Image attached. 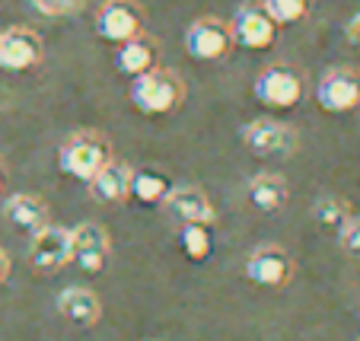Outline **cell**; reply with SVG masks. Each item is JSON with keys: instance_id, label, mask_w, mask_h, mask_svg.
<instances>
[{"instance_id": "obj_1", "label": "cell", "mask_w": 360, "mask_h": 341, "mask_svg": "<svg viewBox=\"0 0 360 341\" xmlns=\"http://www.w3.org/2000/svg\"><path fill=\"white\" fill-rule=\"evenodd\" d=\"M128 99L143 115H169V112H176L179 105H182L185 83L176 70L153 67L141 77H131Z\"/></svg>"}, {"instance_id": "obj_2", "label": "cell", "mask_w": 360, "mask_h": 341, "mask_svg": "<svg viewBox=\"0 0 360 341\" xmlns=\"http://www.w3.org/2000/svg\"><path fill=\"white\" fill-rule=\"evenodd\" d=\"M109 160H112L109 141L102 134H96V131H80V134H74L61 147V153H58L61 172L70 179H80V182H89Z\"/></svg>"}, {"instance_id": "obj_3", "label": "cell", "mask_w": 360, "mask_h": 341, "mask_svg": "<svg viewBox=\"0 0 360 341\" xmlns=\"http://www.w3.org/2000/svg\"><path fill=\"white\" fill-rule=\"evenodd\" d=\"M252 93L268 109H297L303 99V77L290 64H271L259 74Z\"/></svg>"}, {"instance_id": "obj_4", "label": "cell", "mask_w": 360, "mask_h": 341, "mask_svg": "<svg viewBox=\"0 0 360 341\" xmlns=\"http://www.w3.org/2000/svg\"><path fill=\"white\" fill-rule=\"evenodd\" d=\"M96 35L112 45L137 39L143 35V10L134 0H105L96 10Z\"/></svg>"}, {"instance_id": "obj_5", "label": "cell", "mask_w": 360, "mask_h": 341, "mask_svg": "<svg viewBox=\"0 0 360 341\" xmlns=\"http://www.w3.org/2000/svg\"><path fill=\"white\" fill-rule=\"evenodd\" d=\"M233 29L217 16H201L185 32V48L195 61H224L233 51Z\"/></svg>"}, {"instance_id": "obj_6", "label": "cell", "mask_w": 360, "mask_h": 341, "mask_svg": "<svg viewBox=\"0 0 360 341\" xmlns=\"http://www.w3.org/2000/svg\"><path fill=\"white\" fill-rule=\"evenodd\" d=\"M316 103L328 115H345L360 105V70L354 67H332L322 74L316 86Z\"/></svg>"}, {"instance_id": "obj_7", "label": "cell", "mask_w": 360, "mask_h": 341, "mask_svg": "<svg viewBox=\"0 0 360 341\" xmlns=\"http://www.w3.org/2000/svg\"><path fill=\"white\" fill-rule=\"evenodd\" d=\"M243 143L255 157H290L297 150V131L274 118H259L243 128Z\"/></svg>"}, {"instance_id": "obj_8", "label": "cell", "mask_w": 360, "mask_h": 341, "mask_svg": "<svg viewBox=\"0 0 360 341\" xmlns=\"http://www.w3.org/2000/svg\"><path fill=\"white\" fill-rule=\"evenodd\" d=\"M109 233L99 224H80L77 230H70V262H77L86 274H99L109 265Z\"/></svg>"}, {"instance_id": "obj_9", "label": "cell", "mask_w": 360, "mask_h": 341, "mask_svg": "<svg viewBox=\"0 0 360 341\" xmlns=\"http://www.w3.org/2000/svg\"><path fill=\"white\" fill-rule=\"evenodd\" d=\"M233 29V41L243 48H252V51H262V48H271L274 39H278V26L274 20L255 4H245V7L236 10L230 22Z\"/></svg>"}, {"instance_id": "obj_10", "label": "cell", "mask_w": 360, "mask_h": 341, "mask_svg": "<svg viewBox=\"0 0 360 341\" xmlns=\"http://www.w3.org/2000/svg\"><path fill=\"white\" fill-rule=\"evenodd\" d=\"M29 259L39 271H58L70 262V230L68 226L45 224L39 233H32Z\"/></svg>"}, {"instance_id": "obj_11", "label": "cell", "mask_w": 360, "mask_h": 341, "mask_svg": "<svg viewBox=\"0 0 360 341\" xmlns=\"http://www.w3.org/2000/svg\"><path fill=\"white\" fill-rule=\"evenodd\" d=\"M293 274V262L284 249L259 246L245 259V278L259 287H284Z\"/></svg>"}, {"instance_id": "obj_12", "label": "cell", "mask_w": 360, "mask_h": 341, "mask_svg": "<svg viewBox=\"0 0 360 341\" xmlns=\"http://www.w3.org/2000/svg\"><path fill=\"white\" fill-rule=\"evenodd\" d=\"M45 45L32 29H7L0 35V67L7 70H29L41 61Z\"/></svg>"}, {"instance_id": "obj_13", "label": "cell", "mask_w": 360, "mask_h": 341, "mask_svg": "<svg viewBox=\"0 0 360 341\" xmlns=\"http://www.w3.org/2000/svg\"><path fill=\"white\" fill-rule=\"evenodd\" d=\"M163 205L169 207V214L176 220H182V224L211 226L214 220H217L214 205L207 201V195H204L201 188H195V185H179V188H169V195H166Z\"/></svg>"}, {"instance_id": "obj_14", "label": "cell", "mask_w": 360, "mask_h": 341, "mask_svg": "<svg viewBox=\"0 0 360 341\" xmlns=\"http://www.w3.org/2000/svg\"><path fill=\"white\" fill-rule=\"evenodd\" d=\"M131 176H134L131 166L112 163L109 160V163L89 179V195H93L96 201H102V205H118V201H124L131 195Z\"/></svg>"}, {"instance_id": "obj_15", "label": "cell", "mask_w": 360, "mask_h": 341, "mask_svg": "<svg viewBox=\"0 0 360 341\" xmlns=\"http://www.w3.org/2000/svg\"><path fill=\"white\" fill-rule=\"evenodd\" d=\"M58 313L74 326H96L102 316V303L89 287H64L58 294Z\"/></svg>"}, {"instance_id": "obj_16", "label": "cell", "mask_w": 360, "mask_h": 341, "mask_svg": "<svg viewBox=\"0 0 360 341\" xmlns=\"http://www.w3.org/2000/svg\"><path fill=\"white\" fill-rule=\"evenodd\" d=\"M157 58H160L157 41L137 35V39L122 41V45H118L115 70L118 74H124V77H141V74H147V70L157 67Z\"/></svg>"}, {"instance_id": "obj_17", "label": "cell", "mask_w": 360, "mask_h": 341, "mask_svg": "<svg viewBox=\"0 0 360 341\" xmlns=\"http://www.w3.org/2000/svg\"><path fill=\"white\" fill-rule=\"evenodd\" d=\"M4 217L22 233H39L48 224V207L35 195H10L4 201Z\"/></svg>"}, {"instance_id": "obj_18", "label": "cell", "mask_w": 360, "mask_h": 341, "mask_svg": "<svg viewBox=\"0 0 360 341\" xmlns=\"http://www.w3.org/2000/svg\"><path fill=\"white\" fill-rule=\"evenodd\" d=\"M249 201L252 207H259V211H281V207L287 205V182L281 176H274V172H262V176H255L249 182Z\"/></svg>"}, {"instance_id": "obj_19", "label": "cell", "mask_w": 360, "mask_h": 341, "mask_svg": "<svg viewBox=\"0 0 360 341\" xmlns=\"http://www.w3.org/2000/svg\"><path fill=\"white\" fill-rule=\"evenodd\" d=\"M169 179L163 172L153 169H137L131 176V198H137L141 205H163L166 195H169Z\"/></svg>"}, {"instance_id": "obj_20", "label": "cell", "mask_w": 360, "mask_h": 341, "mask_svg": "<svg viewBox=\"0 0 360 341\" xmlns=\"http://www.w3.org/2000/svg\"><path fill=\"white\" fill-rule=\"evenodd\" d=\"M179 243H182V252L188 255L191 262H201L211 255V233H207V226H201V224H182Z\"/></svg>"}, {"instance_id": "obj_21", "label": "cell", "mask_w": 360, "mask_h": 341, "mask_svg": "<svg viewBox=\"0 0 360 341\" xmlns=\"http://www.w3.org/2000/svg\"><path fill=\"white\" fill-rule=\"evenodd\" d=\"M262 10L274 20V26H290L309 13V0H262Z\"/></svg>"}, {"instance_id": "obj_22", "label": "cell", "mask_w": 360, "mask_h": 341, "mask_svg": "<svg viewBox=\"0 0 360 341\" xmlns=\"http://www.w3.org/2000/svg\"><path fill=\"white\" fill-rule=\"evenodd\" d=\"M313 217H316V224L326 226V230H338V226L351 217V211H347V205L341 198H319L313 207Z\"/></svg>"}, {"instance_id": "obj_23", "label": "cell", "mask_w": 360, "mask_h": 341, "mask_svg": "<svg viewBox=\"0 0 360 341\" xmlns=\"http://www.w3.org/2000/svg\"><path fill=\"white\" fill-rule=\"evenodd\" d=\"M335 233H338L341 249H345L347 255H357L360 259V217H347Z\"/></svg>"}, {"instance_id": "obj_24", "label": "cell", "mask_w": 360, "mask_h": 341, "mask_svg": "<svg viewBox=\"0 0 360 341\" xmlns=\"http://www.w3.org/2000/svg\"><path fill=\"white\" fill-rule=\"evenodd\" d=\"M83 0H32V7L39 10L41 16H68L80 7Z\"/></svg>"}, {"instance_id": "obj_25", "label": "cell", "mask_w": 360, "mask_h": 341, "mask_svg": "<svg viewBox=\"0 0 360 341\" xmlns=\"http://www.w3.org/2000/svg\"><path fill=\"white\" fill-rule=\"evenodd\" d=\"M345 32H347V41H351V45H357V48H360V10H357V13L351 16V20H347Z\"/></svg>"}, {"instance_id": "obj_26", "label": "cell", "mask_w": 360, "mask_h": 341, "mask_svg": "<svg viewBox=\"0 0 360 341\" xmlns=\"http://www.w3.org/2000/svg\"><path fill=\"white\" fill-rule=\"evenodd\" d=\"M7 278H10V255L0 249V284H4Z\"/></svg>"}, {"instance_id": "obj_27", "label": "cell", "mask_w": 360, "mask_h": 341, "mask_svg": "<svg viewBox=\"0 0 360 341\" xmlns=\"http://www.w3.org/2000/svg\"><path fill=\"white\" fill-rule=\"evenodd\" d=\"M4 182H7V176H4V169H0V188H4Z\"/></svg>"}]
</instances>
